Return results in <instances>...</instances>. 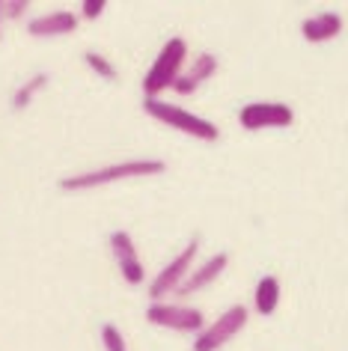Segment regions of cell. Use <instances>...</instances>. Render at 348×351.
Returning <instances> with one entry per match:
<instances>
[{"label":"cell","mask_w":348,"mask_h":351,"mask_svg":"<svg viewBox=\"0 0 348 351\" xmlns=\"http://www.w3.org/2000/svg\"><path fill=\"white\" fill-rule=\"evenodd\" d=\"M226 265H229V253H214L208 262H203L197 271H190V274L182 280V286L176 289L179 295H194V292H203L206 286H212L217 277L226 271Z\"/></svg>","instance_id":"obj_10"},{"label":"cell","mask_w":348,"mask_h":351,"mask_svg":"<svg viewBox=\"0 0 348 351\" xmlns=\"http://www.w3.org/2000/svg\"><path fill=\"white\" fill-rule=\"evenodd\" d=\"M197 250H199L197 239H190L188 247L182 250L176 259H170L167 265H164V271H158V277H155L152 283H149V298H152V304H158L164 295L176 292V289L182 286V280L188 277V271H190V265H194V259H197Z\"/></svg>","instance_id":"obj_7"},{"label":"cell","mask_w":348,"mask_h":351,"mask_svg":"<svg viewBox=\"0 0 348 351\" xmlns=\"http://www.w3.org/2000/svg\"><path fill=\"white\" fill-rule=\"evenodd\" d=\"M84 63L90 66L99 77H104V81H113V77H116V69H113V63L108 57H101V54H92V51H90V54H84Z\"/></svg>","instance_id":"obj_16"},{"label":"cell","mask_w":348,"mask_h":351,"mask_svg":"<svg viewBox=\"0 0 348 351\" xmlns=\"http://www.w3.org/2000/svg\"><path fill=\"white\" fill-rule=\"evenodd\" d=\"M77 30V15L69 10H57L48 15H39L27 24V33L36 39H54V36H69Z\"/></svg>","instance_id":"obj_9"},{"label":"cell","mask_w":348,"mask_h":351,"mask_svg":"<svg viewBox=\"0 0 348 351\" xmlns=\"http://www.w3.org/2000/svg\"><path fill=\"white\" fill-rule=\"evenodd\" d=\"M24 10H27V0H0V12H3V19H18Z\"/></svg>","instance_id":"obj_17"},{"label":"cell","mask_w":348,"mask_h":351,"mask_svg":"<svg viewBox=\"0 0 348 351\" xmlns=\"http://www.w3.org/2000/svg\"><path fill=\"white\" fill-rule=\"evenodd\" d=\"M101 342H104V351H128L123 330H119L113 322L101 324Z\"/></svg>","instance_id":"obj_15"},{"label":"cell","mask_w":348,"mask_h":351,"mask_svg":"<svg viewBox=\"0 0 348 351\" xmlns=\"http://www.w3.org/2000/svg\"><path fill=\"white\" fill-rule=\"evenodd\" d=\"M188 57V42L182 36H173L167 45L161 48V54L155 57V63L149 66V72L143 77V95L146 99H158L164 90H170L176 84V77L182 75V66H185Z\"/></svg>","instance_id":"obj_2"},{"label":"cell","mask_w":348,"mask_h":351,"mask_svg":"<svg viewBox=\"0 0 348 351\" xmlns=\"http://www.w3.org/2000/svg\"><path fill=\"white\" fill-rule=\"evenodd\" d=\"M146 322L155 328H167V330H179V333H199L206 328V315L197 306H185V304H149L146 310Z\"/></svg>","instance_id":"obj_4"},{"label":"cell","mask_w":348,"mask_h":351,"mask_svg":"<svg viewBox=\"0 0 348 351\" xmlns=\"http://www.w3.org/2000/svg\"><path fill=\"white\" fill-rule=\"evenodd\" d=\"M214 72H217V57L199 54V57L194 60V66H190L185 75H179L176 84H173L170 90H176L179 95H190V93L199 90V84H203V81H212Z\"/></svg>","instance_id":"obj_11"},{"label":"cell","mask_w":348,"mask_h":351,"mask_svg":"<svg viewBox=\"0 0 348 351\" xmlns=\"http://www.w3.org/2000/svg\"><path fill=\"white\" fill-rule=\"evenodd\" d=\"M301 33L307 42H327L343 33V15L336 12H319L301 24Z\"/></svg>","instance_id":"obj_12"},{"label":"cell","mask_w":348,"mask_h":351,"mask_svg":"<svg viewBox=\"0 0 348 351\" xmlns=\"http://www.w3.org/2000/svg\"><path fill=\"white\" fill-rule=\"evenodd\" d=\"M104 6H108V3H104V0H84V6H81V15H84V19H99V15L104 12Z\"/></svg>","instance_id":"obj_18"},{"label":"cell","mask_w":348,"mask_h":351,"mask_svg":"<svg viewBox=\"0 0 348 351\" xmlns=\"http://www.w3.org/2000/svg\"><path fill=\"white\" fill-rule=\"evenodd\" d=\"M247 306L245 304H236V306H229L221 319H214L208 328H203L197 333V342H194V351H217V348H223L226 342H229L236 333L247 324Z\"/></svg>","instance_id":"obj_5"},{"label":"cell","mask_w":348,"mask_h":351,"mask_svg":"<svg viewBox=\"0 0 348 351\" xmlns=\"http://www.w3.org/2000/svg\"><path fill=\"white\" fill-rule=\"evenodd\" d=\"M110 250H113V259H116V268H119V274H123L125 283L128 286H140L146 271H143L140 253H137L132 235H128L125 230L110 232Z\"/></svg>","instance_id":"obj_8"},{"label":"cell","mask_w":348,"mask_h":351,"mask_svg":"<svg viewBox=\"0 0 348 351\" xmlns=\"http://www.w3.org/2000/svg\"><path fill=\"white\" fill-rule=\"evenodd\" d=\"M164 173V161H155V158H140V161H119L110 167H101V170L92 173H81V176H66L60 179V191H90V188H101L110 185V182H123V179H140V176H158Z\"/></svg>","instance_id":"obj_1"},{"label":"cell","mask_w":348,"mask_h":351,"mask_svg":"<svg viewBox=\"0 0 348 351\" xmlns=\"http://www.w3.org/2000/svg\"><path fill=\"white\" fill-rule=\"evenodd\" d=\"M143 110L149 113L152 119L164 122V125L185 131V134L197 137V140H206V143H214V140L221 137V131H217L214 122H208L203 117H194V113H188L185 108H179V104H170V101H161V99H143Z\"/></svg>","instance_id":"obj_3"},{"label":"cell","mask_w":348,"mask_h":351,"mask_svg":"<svg viewBox=\"0 0 348 351\" xmlns=\"http://www.w3.org/2000/svg\"><path fill=\"white\" fill-rule=\"evenodd\" d=\"M280 280L277 277H262L256 283V295H253V306L259 315H274L280 306Z\"/></svg>","instance_id":"obj_13"},{"label":"cell","mask_w":348,"mask_h":351,"mask_svg":"<svg viewBox=\"0 0 348 351\" xmlns=\"http://www.w3.org/2000/svg\"><path fill=\"white\" fill-rule=\"evenodd\" d=\"M45 84H48V75H36V77H30L27 84H21L18 90H15V95H12V110H24V108H27V104L33 101V95H36Z\"/></svg>","instance_id":"obj_14"},{"label":"cell","mask_w":348,"mask_h":351,"mask_svg":"<svg viewBox=\"0 0 348 351\" xmlns=\"http://www.w3.org/2000/svg\"><path fill=\"white\" fill-rule=\"evenodd\" d=\"M238 122L247 131H259V128H289L295 122V110L289 104L280 101H253L245 104L238 110Z\"/></svg>","instance_id":"obj_6"},{"label":"cell","mask_w":348,"mask_h":351,"mask_svg":"<svg viewBox=\"0 0 348 351\" xmlns=\"http://www.w3.org/2000/svg\"><path fill=\"white\" fill-rule=\"evenodd\" d=\"M0 21H3V12H0Z\"/></svg>","instance_id":"obj_19"}]
</instances>
